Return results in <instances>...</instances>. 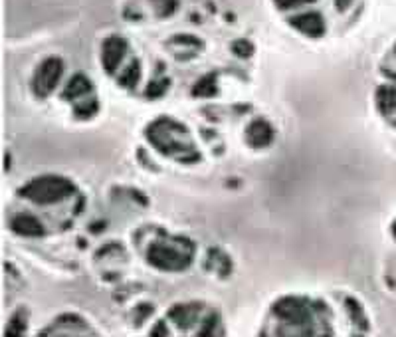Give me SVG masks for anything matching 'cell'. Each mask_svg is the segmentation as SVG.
Wrapping results in <instances>:
<instances>
[{
    "mask_svg": "<svg viewBox=\"0 0 396 337\" xmlns=\"http://www.w3.org/2000/svg\"><path fill=\"white\" fill-rule=\"evenodd\" d=\"M68 192L70 187H66L58 179H44L42 183H38V189L30 191V197H34L36 201H56Z\"/></svg>",
    "mask_w": 396,
    "mask_h": 337,
    "instance_id": "obj_1",
    "label": "cell"
},
{
    "mask_svg": "<svg viewBox=\"0 0 396 337\" xmlns=\"http://www.w3.org/2000/svg\"><path fill=\"white\" fill-rule=\"evenodd\" d=\"M59 75V62L58 60H48L44 68L38 72V89L42 91H50L56 86Z\"/></svg>",
    "mask_w": 396,
    "mask_h": 337,
    "instance_id": "obj_2",
    "label": "cell"
},
{
    "mask_svg": "<svg viewBox=\"0 0 396 337\" xmlns=\"http://www.w3.org/2000/svg\"><path fill=\"white\" fill-rule=\"evenodd\" d=\"M125 52V42L119 40V38H109L105 42V48H103V60H105V66L107 70H113V66H117V62L123 56Z\"/></svg>",
    "mask_w": 396,
    "mask_h": 337,
    "instance_id": "obj_3",
    "label": "cell"
},
{
    "mask_svg": "<svg viewBox=\"0 0 396 337\" xmlns=\"http://www.w3.org/2000/svg\"><path fill=\"white\" fill-rule=\"evenodd\" d=\"M295 28H299L305 34H311V36H319L323 32V20L319 15H303L297 16L292 20Z\"/></svg>",
    "mask_w": 396,
    "mask_h": 337,
    "instance_id": "obj_4",
    "label": "cell"
},
{
    "mask_svg": "<svg viewBox=\"0 0 396 337\" xmlns=\"http://www.w3.org/2000/svg\"><path fill=\"white\" fill-rule=\"evenodd\" d=\"M155 4H157V6H161V8H159V15H162V16L171 15V12L176 8L175 0H155Z\"/></svg>",
    "mask_w": 396,
    "mask_h": 337,
    "instance_id": "obj_5",
    "label": "cell"
},
{
    "mask_svg": "<svg viewBox=\"0 0 396 337\" xmlns=\"http://www.w3.org/2000/svg\"><path fill=\"white\" fill-rule=\"evenodd\" d=\"M303 2H309V0H278V4L281 8H292V6L303 4Z\"/></svg>",
    "mask_w": 396,
    "mask_h": 337,
    "instance_id": "obj_6",
    "label": "cell"
}]
</instances>
